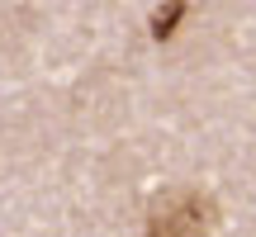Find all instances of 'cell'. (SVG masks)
<instances>
[{"label":"cell","instance_id":"cell-1","mask_svg":"<svg viewBox=\"0 0 256 237\" xmlns=\"http://www.w3.org/2000/svg\"><path fill=\"white\" fill-rule=\"evenodd\" d=\"M209 228V204L190 190H176L166 200L152 204V218H147V237H200Z\"/></svg>","mask_w":256,"mask_h":237}]
</instances>
